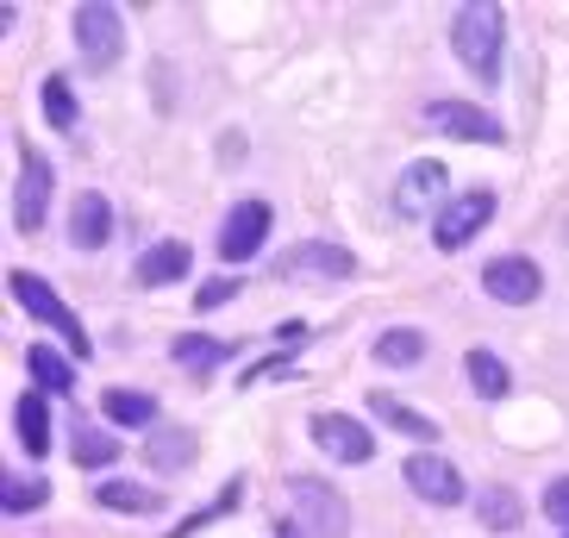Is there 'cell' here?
Segmentation results:
<instances>
[{"label": "cell", "mask_w": 569, "mask_h": 538, "mask_svg": "<svg viewBox=\"0 0 569 538\" xmlns=\"http://www.w3.org/2000/svg\"><path fill=\"white\" fill-rule=\"evenodd\" d=\"M501 38H507V13H501V7H457L451 44H457V57H463V69H476L482 82L501 76Z\"/></svg>", "instance_id": "6da1fadb"}, {"label": "cell", "mask_w": 569, "mask_h": 538, "mask_svg": "<svg viewBox=\"0 0 569 538\" xmlns=\"http://www.w3.org/2000/svg\"><path fill=\"white\" fill-rule=\"evenodd\" d=\"M288 495H295V520H301V538H345L351 532V507H345V495L326 482H313V476H295L288 482Z\"/></svg>", "instance_id": "7a4b0ae2"}, {"label": "cell", "mask_w": 569, "mask_h": 538, "mask_svg": "<svg viewBox=\"0 0 569 538\" xmlns=\"http://www.w3.org/2000/svg\"><path fill=\"white\" fill-rule=\"evenodd\" d=\"M76 51H82L88 69H113L119 51H126V19L119 7H76Z\"/></svg>", "instance_id": "3957f363"}, {"label": "cell", "mask_w": 569, "mask_h": 538, "mask_svg": "<svg viewBox=\"0 0 569 538\" xmlns=\"http://www.w3.org/2000/svg\"><path fill=\"white\" fill-rule=\"evenodd\" d=\"M13 301L26 307V313H32V320H44L51 326V332H63L69 338V351L76 357H88V332H82V320H76V313H69L63 301H57V288L51 282H38V276H26V269H13Z\"/></svg>", "instance_id": "277c9868"}, {"label": "cell", "mask_w": 569, "mask_h": 538, "mask_svg": "<svg viewBox=\"0 0 569 538\" xmlns=\"http://www.w3.org/2000/svg\"><path fill=\"white\" fill-rule=\"evenodd\" d=\"M488 219H495V195H488V188H469V195H457V201L432 219L438 251H463V245H469L476 232H482Z\"/></svg>", "instance_id": "5b68a950"}, {"label": "cell", "mask_w": 569, "mask_h": 538, "mask_svg": "<svg viewBox=\"0 0 569 538\" xmlns=\"http://www.w3.org/2000/svg\"><path fill=\"white\" fill-rule=\"evenodd\" d=\"M313 445L326 457H338V464H369L376 457V438H369L363 420H351V414H313Z\"/></svg>", "instance_id": "8992f818"}, {"label": "cell", "mask_w": 569, "mask_h": 538, "mask_svg": "<svg viewBox=\"0 0 569 538\" xmlns=\"http://www.w3.org/2000/svg\"><path fill=\"white\" fill-rule=\"evenodd\" d=\"M263 238H269V207L238 201L232 213H226V226H219V257H226V263H244V257L263 251Z\"/></svg>", "instance_id": "52a82bcc"}, {"label": "cell", "mask_w": 569, "mask_h": 538, "mask_svg": "<svg viewBox=\"0 0 569 538\" xmlns=\"http://www.w3.org/2000/svg\"><path fill=\"white\" fill-rule=\"evenodd\" d=\"M438 201H445V163H432V157L407 163L401 182H395V213H401V219H426Z\"/></svg>", "instance_id": "ba28073f"}, {"label": "cell", "mask_w": 569, "mask_h": 538, "mask_svg": "<svg viewBox=\"0 0 569 538\" xmlns=\"http://www.w3.org/2000/svg\"><path fill=\"white\" fill-rule=\"evenodd\" d=\"M407 488H413L419 501H432V507H457L469 495L463 476H457V464H445V457H432V451L407 457Z\"/></svg>", "instance_id": "9c48e42d"}, {"label": "cell", "mask_w": 569, "mask_h": 538, "mask_svg": "<svg viewBox=\"0 0 569 538\" xmlns=\"http://www.w3.org/2000/svg\"><path fill=\"white\" fill-rule=\"evenodd\" d=\"M426 126L445 138H469V145H501V119H488L482 107H469V101H432Z\"/></svg>", "instance_id": "30bf717a"}, {"label": "cell", "mask_w": 569, "mask_h": 538, "mask_svg": "<svg viewBox=\"0 0 569 538\" xmlns=\"http://www.w3.org/2000/svg\"><path fill=\"white\" fill-rule=\"evenodd\" d=\"M44 207H51V163L38 151H26L19 188H13V226L19 232H38V226H44Z\"/></svg>", "instance_id": "8fae6325"}, {"label": "cell", "mask_w": 569, "mask_h": 538, "mask_svg": "<svg viewBox=\"0 0 569 538\" xmlns=\"http://www.w3.org/2000/svg\"><path fill=\"white\" fill-rule=\"evenodd\" d=\"M482 288L495 295V301H507V307H526V301H538L545 276H538L532 257H495V263L482 269Z\"/></svg>", "instance_id": "7c38bea8"}, {"label": "cell", "mask_w": 569, "mask_h": 538, "mask_svg": "<svg viewBox=\"0 0 569 538\" xmlns=\"http://www.w3.org/2000/svg\"><path fill=\"white\" fill-rule=\"evenodd\" d=\"M107 238H113V207H107V195H76V207H69V245L76 251H101Z\"/></svg>", "instance_id": "4fadbf2b"}, {"label": "cell", "mask_w": 569, "mask_h": 538, "mask_svg": "<svg viewBox=\"0 0 569 538\" xmlns=\"http://www.w3.org/2000/svg\"><path fill=\"white\" fill-rule=\"evenodd\" d=\"M282 276H326V282H351L357 257L338 251V245H301V251L282 257Z\"/></svg>", "instance_id": "5bb4252c"}, {"label": "cell", "mask_w": 569, "mask_h": 538, "mask_svg": "<svg viewBox=\"0 0 569 538\" xmlns=\"http://www.w3.org/2000/svg\"><path fill=\"white\" fill-rule=\"evenodd\" d=\"M188 263H194V251H188L182 238H163V245H151V251L138 257V282L144 288H163V282H182Z\"/></svg>", "instance_id": "9a60e30c"}, {"label": "cell", "mask_w": 569, "mask_h": 538, "mask_svg": "<svg viewBox=\"0 0 569 538\" xmlns=\"http://www.w3.org/2000/svg\"><path fill=\"white\" fill-rule=\"evenodd\" d=\"M194 451H201V445H194L188 426H157V432L144 438V464H151V470H188Z\"/></svg>", "instance_id": "2e32d148"}, {"label": "cell", "mask_w": 569, "mask_h": 538, "mask_svg": "<svg viewBox=\"0 0 569 538\" xmlns=\"http://www.w3.org/2000/svg\"><path fill=\"white\" fill-rule=\"evenodd\" d=\"M13 432H19V445H26L32 457L51 451V414H44V395H38V388L13 401Z\"/></svg>", "instance_id": "e0dca14e"}, {"label": "cell", "mask_w": 569, "mask_h": 538, "mask_svg": "<svg viewBox=\"0 0 569 538\" xmlns=\"http://www.w3.org/2000/svg\"><path fill=\"white\" fill-rule=\"evenodd\" d=\"M26 370H32L38 395H76V363H63L51 345H32L26 351Z\"/></svg>", "instance_id": "ac0fdd59"}, {"label": "cell", "mask_w": 569, "mask_h": 538, "mask_svg": "<svg viewBox=\"0 0 569 538\" xmlns=\"http://www.w3.org/2000/svg\"><path fill=\"white\" fill-rule=\"evenodd\" d=\"M232 351H238V345H226V338H207V332H182L176 345H169V357H176L182 370H219Z\"/></svg>", "instance_id": "d6986e66"}, {"label": "cell", "mask_w": 569, "mask_h": 538, "mask_svg": "<svg viewBox=\"0 0 569 538\" xmlns=\"http://www.w3.org/2000/svg\"><path fill=\"white\" fill-rule=\"evenodd\" d=\"M463 376H469V388H476L482 401H501L507 388H513V376H507V363L495 351H469L463 357Z\"/></svg>", "instance_id": "ffe728a7"}, {"label": "cell", "mask_w": 569, "mask_h": 538, "mask_svg": "<svg viewBox=\"0 0 569 538\" xmlns=\"http://www.w3.org/2000/svg\"><path fill=\"white\" fill-rule=\"evenodd\" d=\"M369 414H376V420H388V426H395V432H407V438H432V432H438V420H426L419 407L395 401V395H382V388L369 395Z\"/></svg>", "instance_id": "44dd1931"}, {"label": "cell", "mask_w": 569, "mask_h": 538, "mask_svg": "<svg viewBox=\"0 0 569 538\" xmlns=\"http://www.w3.org/2000/svg\"><path fill=\"white\" fill-rule=\"evenodd\" d=\"M101 414L113 426H151L157 420V401L151 395H138V388H107L101 395Z\"/></svg>", "instance_id": "7402d4cb"}, {"label": "cell", "mask_w": 569, "mask_h": 538, "mask_svg": "<svg viewBox=\"0 0 569 538\" xmlns=\"http://www.w3.org/2000/svg\"><path fill=\"white\" fill-rule=\"evenodd\" d=\"M94 501L113 507V514H157V507H163V495H157V488H144V482H101V488H94Z\"/></svg>", "instance_id": "603a6c76"}, {"label": "cell", "mask_w": 569, "mask_h": 538, "mask_svg": "<svg viewBox=\"0 0 569 538\" xmlns=\"http://www.w3.org/2000/svg\"><path fill=\"white\" fill-rule=\"evenodd\" d=\"M419 357H426V332H413V326H395V332L376 338V363L407 370V363H419Z\"/></svg>", "instance_id": "cb8c5ba5"}, {"label": "cell", "mask_w": 569, "mask_h": 538, "mask_svg": "<svg viewBox=\"0 0 569 538\" xmlns=\"http://www.w3.org/2000/svg\"><path fill=\"white\" fill-rule=\"evenodd\" d=\"M69 445H76V464H88V470H101V464H113V457H119V438H107L101 426H88V420H76Z\"/></svg>", "instance_id": "d4e9b609"}, {"label": "cell", "mask_w": 569, "mask_h": 538, "mask_svg": "<svg viewBox=\"0 0 569 538\" xmlns=\"http://www.w3.org/2000/svg\"><path fill=\"white\" fill-rule=\"evenodd\" d=\"M476 514H482L488 526H519V501L507 495V488H476Z\"/></svg>", "instance_id": "484cf974"}, {"label": "cell", "mask_w": 569, "mask_h": 538, "mask_svg": "<svg viewBox=\"0 0 569 538\" xmlns=\"http://www.w3.org/2000/svg\"><path fill=\"white\" fill-rule=\"evenodd\" d=\"M44 119H51V126H76V94H69L63 76L44 82Z\"/></svg>", "instance_id": "4316f807"}, {"label": "cell", "mask_w": 569, "mask_h": 538, "mask_svg": "<svg viewBox=\"0 0 569 538\" xmlns=\"http://www.w3.org/2000/svg\"><path fill=\"white\" fill-rule=\"evenodd\" d=\"M0 501H7V514H26V507L44 501V482H7L0 488Z\"/></svg>", "instance_id": "83f0119b"}, {"label": "cell", "mask_w": 569, "mask_h": 538, "mask_svg": "<svg viewBox=\"0 0 569 538\" xmlns=\"http://www.w3.org/2000/svg\"><path fill=\"white\" fill-rule=\"evenodd\" d=\"M545 514H551L557 526H569V476H563V482L545 488Z\"/></svg>", "instance_id": "f1b7e54d"}, {"label": "cell", "mask_w": 569, "mask_h": 538, "mask_svg": "<svg viewBox=\"0 0 569 538\" xmlns=\"http://www.w3.org/2000/svg\"><path fill=\"white\" fill-rule=\"evenodd\" d=\"M232 295H238L232 276H226V282H207V288H201V307H219V301H232Z\"/></svg>", "instance_id": "f546056e"}, {"label": "cell", "mask_w": 569, "mask_h": 538, "mask_svg": "<svg viewBox=\"0 0 569 538\" xmlns=\"http://www.w3.org/2000/svg\"><path fill=\"white\" fill-rule=\"evenodd\" d=\"M563 538H569V532H563Z\"/></svg>", "instance_id": "4dcf8cb0"}]
</instances>
